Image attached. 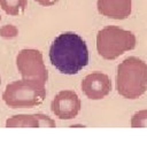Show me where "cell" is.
Returning <instances> with one entry per match:
<instances>
[{"mask_svg":"<svg viewBox=\"0 0 147 147\" xmlns=\"http://www.w3.org/2000/svg\"><path fill=\"white\" fill-rule=\"evenodd\" d=\"M136 36L117 25H108L96 34V51L105 60H115L127 51L134 49Z\"/></svg>","mask_w":147,"mask_h":147,"instance_id":"cell-3","label":"cell"},{"mask_svg":"<svg viewBox=\"0 0 147 147\" xmlns=\"http://www.w3.org/2000/svg\"><path fill=\"white\" fill-rule=\"evenodd\" d=\"M49 60L60 72L76 75L88 63L86 42L74 32L61 33L49 47Z\"/></svg>","mask_w":147,"mask_h":147,"instance_id":"cell-1","label":"cell"},{"mask_svg":"<svg viewBox=\"0 0 147 147\" xmlns=\"http://www.w3.org/2000/svg\"><path fill=\"white\" fill-rule=\"evenodd\" d=\"M0 20H1V17H0Z\"/></svg>","mask_w":147,"mask_h":147,"instance_id":"cell-16","label":"cell"},{"mask_svg":"<svg viewBox=\"0 0 147 147\" xmlns=\"http://www.w3.org/2000/svg\"><path fill=\"white\" fill-rule=\"evenodd\" d=\"M80 87L88 99L100 100L110 93L111 82L106 74L101 71H93L82 80Z\"/></svg>","mask_w":147,"mask_h":147,"instance_id":"cell-7","label":"cell"},{"mask_svg":"<svg viewBox=\"0 0 147 147\" xmlns=\"http://www.w3.org/2000/svg\"><path fill=\"white\" fill-rule=\"evenodd\" d=\"M45 84L29 79H21L9 83L2 93V100L5 103L14 109L39 106L45 100Z\"/></svg>","mask_w":147,"mask_h":147,"instance_id":"cell-4","label":"cell"},{"mask_svg":"<svg viewBox=\"0 0 147 147\" xmlns=\"http://www.w3.org/2000/svg\"><path fill=\"white\" fill-rule=\"evenodd\" d=\"M7 127H40L38 114H18L6 121Z\"/></svg>","mask_w":147,"mask_h":147,"instance_id":"cell-9","label":"cell"},{"mask_svg":"<svg viewBox=\"0 0 147 147\" xmlns=\"http://www.w3.org/2000/svg\"><path fill=\"white\" fill-rule=\"evenodd\" d=\"M16 65L22 76V79L34 80L41 84H45L48 79L42 54L38 49H22L16 56Z\"/></svg>","mask_w":147,"mask_h":147,"instance_id":"cell-5","label":"cell"},{"mask_svg":"<svg viewBox=\"0 0 147 147\" xmlns=\"http://www.w3.org/2000/svg\"><path fill=\"white\" fill-rule=\"evenodd\" d=\"M96 8L99 14L106 17L125 20L131 15L132 0H98Z\"/></svg>","mask_w":147,"mask_h":147,"instance_id":"cell-8","label":"cell"},{"mask_svg":"<svg viewBox=\"0 0 147 147\" xmlns=\"http://www.w3.org/2000/svg\"><path fill=\"white\" fill-rule=\"evenodd\" d=\"M0 84H1V78H0Z\"/></svg>","mask_w":147,"mask_h":147,"instance_id":"cell-15","label":"cell"},{"mask_svg":"<svg viewBox=\"0 0 147 147\" xmlns=\"http://www.w3.org/2000/svg\"><path fill=\"white\" fill-rule=\"evenodd\" d=\"M76 126H79V127H84L85 125H83V124H75V125H71V127H76Z\"/></svg>","mask_w":147,"mask_h":147,"instance_id":"cell-14","label":"cell"},{"mask_svg":"<svg viewBox=\"0 0 147 147\" xmlns=\"http://www.w3.org/2000/svg\"><path fill=\"white\" fill-rule=\"evenodd\" d=\"M18 34V30L16 26L9 24V25H3L0 28V36L3 39H13Z\"/></svg>","mask_w":147,"mask_h":147,"instance_id":"cell-12","label":"cell"},{"mask_svg":"<svg viewBox=\"0 0 147 147\" xmlns=\"http://www.w3.org/2000/svg\"><path fill=\"white\" fill-rule=\"evenodd\" d=\"M36 2H38L40 6H44V7H49V6H53L55 5L59 0H34Z\"/></svg>","mask_w":147,"mask_h":147,"instance_id":"cell-13","label":"cell"},{"mask_svg":"<svg viewBox=\"0 0 147 147\" xmlns=\"http://www.w3.org/2000/svg\"><path fill=\"white\" fill-rule=\"evenodd\" d=\"M0 7L6 14L17 16L24 13L26 0H0Z\"/></svg>","mask_w":147,"mask_h":147,"instance_id":"cell-10","label":"cell"},{"mask_svg":"<svg viewBox=\"0 0 147 147\" xmlns=\"http://www.w3.org/2000/svg\"><path fill=\"white\" fill-rule=\"evenodd\" d=\"M116 90L125 99H138L147 91V63L136 56L121 62L116 72Z\"/></svg>","mask_w":147,"mask_h":147,"instance_id":"cell-2","label":"cell"},{"mask_svg":"<svg viewBox=\"0 0 147 147\" xmlns=\"http://www.w3.org/2000/svg\"><path fill=\"white\" fill-rule=\"evenodd\" d=\"M80 106L82 103L78 95L71 90H65L54 96L51 108L60 119H71L78 115Z\"/></svg>","mask_w":147,"mask_h":147,"instance_id":"cell-6","label":"cell"},{"mask_svg":"<svg viewBox=\"0 0 147 147\" xmlns=\"http://www.w3.org/2000/svg\"><path fill=\"white\" fill-rule=\"evenodd\" d=\"M132 127H147V109L139 110L131 117Z\"/></svg>","mask_w":147,"mask_h":147,"instance_id":"cell-11","label":"cell"}]
</instances>
